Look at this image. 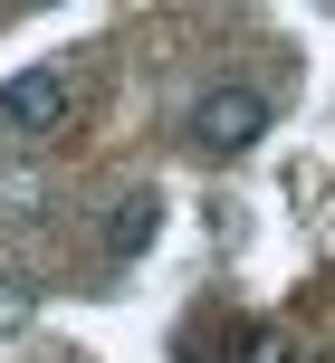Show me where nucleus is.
<instances>
[{
  "label": "nucleus",
  "instance_id": "obj_2",
  "mask_svg": "<svg viewBox=\"0 0 335 363\" xmlns=\"http://www.w3.org/2000/svg\"><path fill=\"white\" fill-rule=\"evenodd\" d=\"M67 125V67H19L0 86V134H48Z\"/></svg>",
  "mask_w": 335,
  "mask_h": 363
},
{
  "label": "nucleus",
  "instance_id": "obj_1",
  "mask_svg": "<svg viewBox=\"0 0 335 363\" xmlns=\"http://www.w3.org/2000/svg\"><path fill=\"white\" fill-rule=\"evenodd\" d=\"M182 134H192L202 153H249V144L268 134V96H259V86H211L202 106H192Z\"/></svg>",
  "mask_w": 335,
  "mask_h": 363
},
{
  "label": "nucleus",
  "instance_id": "obj_3",
  "mask_svg": "<svg viewBox=\"0 0 335 363\" xmlns=\"http://www.w3.org/2000/svg\"><path fill=\"white\" fill-rule=\"evenodd\" d=\"M153 230H163V201H153V191H125V201L106 211V258H144Z\"/></svg>",
  "mask_w": 335,
  "mask_h": 363
},
{
  "label": "nucleus",
  "instance_id": "obj_4",
  "mask_svg": "<svg viewBox=\"0 0 335 363\" xmlns=\"http://www.w3.org/2000/svg\"><path fill=\"white\" fill-rule=\"evenodd\" d=\"M230 363H287V325H240L230 335Z\"/></svg>",
  "mask_w": 335,
  "mask_h": 363
}]
</instances>
